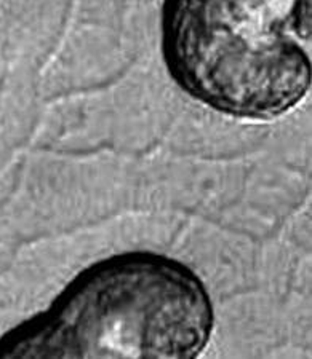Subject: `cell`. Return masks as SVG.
I'll return each instance as SVG.
<instances>
[{
    "label": "cell",
    "mask_w": 312,
    "mask_h": 359,
    "mask_svg": "<svg viewBox=\"0 0 312 359\" xmlns=\"http://www.w3.org/2000/svg\"><path fill=\"white\" fill-rule=\"evenodd\" d=\"M312 0H164L160 48L175 83L204 106L273 120L311 88Z\"/></svg>",
    "instance_id": "2"
},
{
    "label": "cell",
    "mask_w": 312,
    "mask_h": 359,
    "mask_svg": "<svg viewBox=\"0 0 312 359\" xmlns=\"http://www.w3.org/2000/svg\"><path fill=\"white\" fill-rule=\"evenodd\" d=\"M213 331V300L189 265L130 251L79 271L47 309L0 337V358L194 359Z\"/></svg>",
    "instance_id": "1"
}]
</instances>
